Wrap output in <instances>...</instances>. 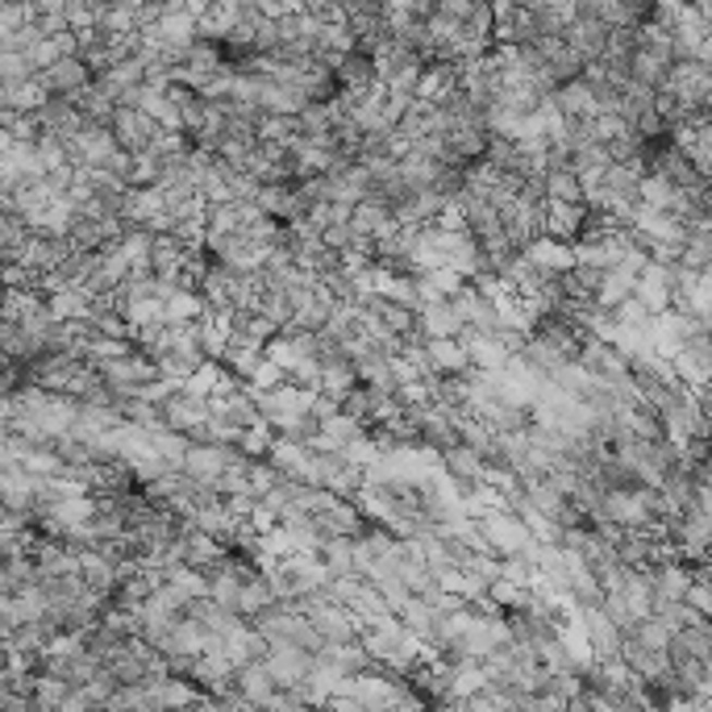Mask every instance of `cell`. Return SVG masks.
<instances>
[{
    "instance_id": "4",
    "label": "cell",
    "mask_w": 712,
    "mask_h": 712,
    "mask_svg": "<svg viewBox=\"0 0 712 712\" xmlns=\"http://www.w3.org/2000/svg\"><path fill=\"white\" fill-rule=\"evenodd\" d=\"M542 184H547V200H570L579 205L584 200V184L570 167H554V171H542Z\"/></svg>"
},
{
    "instance_id": "3",
    "label": "cell",
    "mask_w": 712,
    "mask_h": 712,
    "mask_svg": "<svg viewBox=\"0 0 712 712\" xmlns=\"http://www.w3.org/2000/svg\"><path fill=\"white\" fill-rule=\"evenodd\" d=\"M584 217H588L584 200L579 205H570V200H547V209H542V234L554 237V242H575Z\"/></svg>"
},
{
    "instance_id": "1",
    "label": "cell",
    "mask_w": 712,
    "mask_h": 712,
    "mask_svg": "<svg viewBox=\"0 0 712 712\" xmlns=\"http://www.w3.org/2000/svg\"><path fill=\"white\" fill-rule=\"evenodd\" d=\"M159 421H163V429L192 433L196 426L209 421V396H196V392H188V388L180 383L167 401H159Z\"/></svg>"
},
{
    "instance_id": "2",
    "label": "cell",
    "mask_w": 712,
    "mask_h": 712,
    "mask_svg": "<svg viewBox=\"0 0 712 712\" xmlns=\"http://www.w3.org/2000/svg\"><path fill=\"white\" fill-rule=\"evenodd\" d=\"M34 79H38V88L47 96H75L84 84H93V72L84 67L79 54H59L42 72H34Z\"/></svg>"
}]
</instances>
